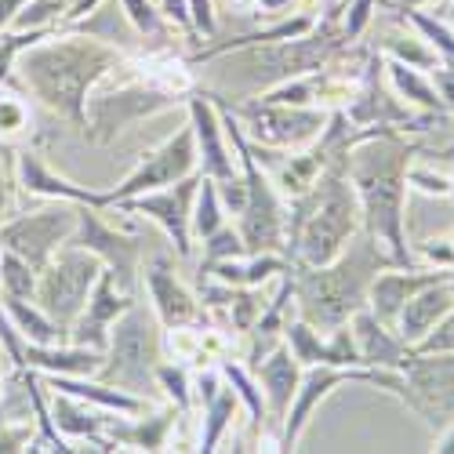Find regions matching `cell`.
Segmentation results:
<instances>
[{
	"instance_id": "cell-12",
	"label": "cell",
	"mask_w": 454,
	"mask_h": 454,
	"mask_svg": "<svg viewBox=\"0 0 454 454\" xmlns=\"http://www.w3.org/2000/svg\"><path fill=\"white\" fill-rule=\"evenodd\" d=\"M204 182V171L185 175L175 185L153 189V193H142V197H128L117 207H128L135 215L153 218L160 230L168 233V240L175 244L178 258H193V200H197V189Z\"/></svg>"
},
{
	"instance_id": "cell-34",
	"label": "cell",
	"mask_w": 454,
	"mask_h": 454,
	"mask_svg": "<svg viewBox=\"0 0 454 454\" xmlns=\"http://www.w3.org/2000/svg\"><path fill=\"white\" fill-rule=\"evenodd\" d=\"M98 4H106V0H66V15H62V22H59V26H66V22H77V19L91 15ZM59 26H55V29H59Z\"/></svg>"
},
{
	"instance_id": "cell-31",
	"label": "cell",
	"mask_w": 454,
	"mask_h": 454,
	"mask_svg": "<svg viewBox=\"0 0 454 454\" xmlns=\"http://www.w3.org/2000/svg\"><path fill=\"white\" fill-rule=\"evenodd\" d=\"M389 77H393V84H396V91L400 95H407L411 102H422V106H440V95H433V88L414 73L407 62H389Z\"/></svg>"
},
{
	"instance_id": "cell-11",
	"label": "cell",
	"mask_w": 454,
	"mask_h": 454,
	"mask_svg": "<svg viewBox=\"0 0 454 454\" xmlns=\"http://www.w3.org/2000/svg\"><path fill=\"white\" fill-rule=\"evenodd\" d=\"M193 171H197V138H193V124H185L160 149L145 153L138 160V168L121 185L106 189V204L117 207L128 197H142V193H153V189L175 185V182H182L185 175H193Z\"/></svg>"
},
{
	"instance_id": "cell-23",
	"label": "cell",
	"mask_w": 454,
	"mask_h": 454,
	"mask_svg": "<svg viewBox=\"0 0 454 454\" xmlns=\"http://www.w3.org/2000/svg\"><path fill=\"white\" fill-rule=\"evenodd\" d=\"M121 8L128 15L135 36H142L153 51H164V44L175 36V22L164 12H157V4H149V0H121Z\"/></svg>"
},
{
	"instance_id": "cell-2",
	"label": "cell",
	"mask_w": 454,
	"mask_h": 454,
	"mask_svg": "<svg viewBox=\"0 0 454 454\" xmlns=\"http://www.w3.org/2000/svg\"><path fill=\"white\" fill-rule=\"evenodd\" d=\"M396 266L393 254H382L371 233L353 237L346 251L327 266H301L291 262V280H294V301L306 324L317 331H334L353 320L367 306V291L378 270Z\"/></svg>"
},
{
	"instance_id": "cell-27",
	"label": "cell",
	"mask_w": 454,
	"mask_h": 454,
	"mask_svg": "<svg viewBox=\"0 0 454 454\" xmlns=\"http://www.w3.org/2000/svg\"><path fill=\"white\" fill-rule=\"evenodd\" d=\"M48 33H51V29H29V33H22V29H0V88H4V84L15 77L19 55H22L29 44L44 41Z\"/></svg>"
},
{
	"instance_id": "cell-10",
	"label": "cell",
	"mask_w": 454,
	"mask_h": 454,
	"mask_svg": "<svg viewBox=\"0 0 454 454\" xmlns=\"http://www.w3.org/2000/svg\"><path fill=\"white\" fill-rule=\"evenodd\" d=\"M66 244L98 254L102 266L113 273V280H117V287H121L124 294L135 291L138 266H142V254H145V240H142V237L117 233L113 225L102 222L98 207L77 204V230H73V237H69Z\"/></svg>"
},
{
	"instance_id": "cell-7",
	"label": "cell",
	"mask_w": 454,
	"mask_h": 454,
	"mask_svg": "<svg viewBox=\"0 0 454 454\" xmlns=\"http://www.w3.org/2000/svg\"><path fill=\"white\" fill-rule=\"evenodd\" d=\"M222 102V95H215ZM225 106V102H222ZM240 121L247 142L262 149H306L309 142L320 138L327 113L320 106H284V102H240V106H225Z\"/></svg>"
},
{
	"instance_id": "cell-4",
	"label": "cell",
	"mask_w": 454,
	"mask_h": 454,
	"mask_svg": "<svg viewBox=\"0 0 454 454\" xmlns=\"http://www.w3.org/2000/svg\"><path fill=\"white\" fill-rule=\"evenodd\" d=\"M407 160H411V145H403L393 131L360 138L349 153V182L360 197L364 225L374 240L389 244L396 266H407V247H403Z\"/></svg>"
},
{
	"instance_id": "cell-33",
	"label": "cell",
	"mask_w": 454,
	"mask_h": 454,
	"mask_svg": "<svg viewBox=\"0 0 454 454\" xmlns=\"http://www.w3.org/2000/svg\"><path fill=\"white\" fill-rule=\"evenodd\" d=\"M8 153H12V145H0V225H4L8 207H12V171L4 164Z\"/></svg>"
},
{
	"instance_id": "cell-32",
	"label": "cell",
	"mask_w": 454,
	"mask_h": 454,
	"mask_svg": "<svg viewBox=\"0 0 454 454\" xmlns=\"http://www.w3.org/2000/svg\"><path fill=\"white\" fill-rule=\"evenodd\" d=\"M189 4V22H193V33L215 36V12H211V0H185Z\"/></svg>"
},
{
	"instance_id": "cell-24",
	"label": "cell",
	"mask_w": 454,
	"mask_h": 454,
	"mask_svg": "<svg viewBox=\"0 0 454 454\" xmlns=\"http://www.w3.org/2000/svg\"><path fill=\"white\" fill-rule=\"evenodd\" d=\"M240 407V400H237V393L233 389H218L207 403H204V433H200V450H215L218 447V440H222V433L230 429V419H233V411Z\"/></svg>"
},
{
	"instance_id": "cell-1",
	"label": "cell",
	"mask_w": 454,
	"mask_h": 454,
	"mask_svg": "<svg viewBox=\"0 0 454 454\" xmlns=\"http://www.w3.org/2000/svg\"><path fill=\"white\" fill-rule=\"evenodd\" d=\"M128 55L106 41L84 33L51 29L44 41L29 44L15 62V81L41 102L59 113L81 135L88 131V98L91 91L117 69Z\"/></svg>"
},
{
	"instance_id": "cell-25",
	"label": "cell",
	"mask_w": 454,
	"mask_h": 454,
	"mask_svg": "<svg viewBox=\"0 0 454 454\" xmlns=\"http://www.w3.org/2000/svg\"><path fill=\"white\" fill-rule=\"evenodd\" d=\"M225 204L218 197V182L204 175L200 189H197V200H193V237L197 240H207L215 230H222L225 225Z\"/></svg>"
},
{
	"instance_id": "cell-8",
	"label": "cell",
	"mask_w": 454,
	"mask_h": 454,
	"mask_svg": "<svg viewBox=\"0 0 454 454\" xmlns=\"http://www.w3.org/2000/svg\"><path fill=\"white\" fill-rule=\"evenodd\" d=\"M396 393L414 414H422L436 433L454 429V356H447V353L433 356V353L411 349Z\"/></svg>"
},
{
	"instance_id": "cell-16",
	"label": "cell",
	"mask_w": 454,
	"mask_h": 454,
	"mask_svg": "<svg viewBox=\"0 0 454 454\" xmlns=\"http://www.w3.org/2000/svg\"><path fill=\"white\" fill-rule=\"evenodd\" d=\"M189 124H193V138H197V164L207 178L215 182H225L233 178V157L225 149V131H222V121L215 113V102L207 91H193L189 95Z\"/></svg>"
},
{
	"instance_id": "cell-35",
	"label": "cell",
	"mask_w": 454,
	"mask_h": 454,
	"mask_svg": "<svg viewBox=\"0 0 454 454\" xmlns=\"http://www.w3.org/2000/svg\"><path fill=\"white\" fill-rule=\"evenodd\" d=\"M22 4H26V0H0V29H12V22H15Z\"/></svg>"
},
{
	"instance_id": "cell-6",
	"label": "cell",
	"mask_w": 454,
	"mask_h": 454,
	"mask_svg": "<svg viewBox=\"0 0 454 454\" xmlns=\"http://www.w3.org/2000/svg\"><path fill=\"white\" fill-rule=\"evenodd\" d=\"M102 273V258L84 251V247H73V244H62L51 262L41 270L36 277V291H33V301L41 306L62 331H69V324L81 317L84 301L95 287Z\"/></svg>"
},
{
	"instance_id": "cell-20",
	"label": "cell",
	"mask_w": 454,
	"mask_h": 454,
	"mask_svg": "<svg viewBox=\"0 0 454 454\" xmlns=\"http://www.w3.org/2000/svg\"><path fill=\"white\" fill-rule=\"evenodd\" d=\"M26 367L41 371V374H69V378H95L106 353L88 349V346H73V342H55V346H29L22 353Z\"/></svg>"
},
{
	"instance_id": "cell-29",
	"label": "cell",
	"mask_w": 454,
	"mask_h": 454,
	"mask_svg": "<svg viewBox=\"0 0 454 454\" xmlns=\"http://www.w3.org/2000/svg\"><path fill=\"white\" fill-rule=\"evenodd\" d=\"M29 128L33 121H29L26 102L12 91H0V145H15Z\"/></svg>"
},
{
	"instance_id": "cell-3",
	"label": "cell",
	"mask_w": 454,
	"mask_h": 454,
	"mask_svg": "<svg viewBox=\"0 0 454 454\" xmlns=\"http://www.w3.org/2000/svg\"><path fill=\"white\" fill-rule=\"evenodd\" d=\"M360 197L349 168H324L313 189L287 204V262L327 266L360 233Z\"/></svg>"
},
{
	"instance_id": "cell-26",
	"label": "cell",
	"mask_w": 454,
	"mask_h": 454,
	"mask_svg": "<svg viewBox=\"0 0 454 454\" xmlns=\"http://www.w3.org/2000/svg\"><path fill=\"white\" fill-rule=\"evenodd\" d=\"M36 277H41V273H36L26 258H19L15 251L0 247V291L12 294V298H33Z\"/></svg>"
},
{
	"instance_id": "cell-18",
	"label": "cell",
	"mask_w": 454,
	"mask_h": 454,
	"mask_svg": "<svg viewBox=\"0 0 454 454\" xmlns=\"http://www.w3.org/2000/svg\"><path fill=\"white\" fill-rule=\"evenodd\" d=\"M349 327H353V338H356V349H360V364L364 367H386V371H393V367L407 364L411 346H403L400 338H393L389 324H382L374 313H367V309L353 313Z\"/></svg>"
},
{
	"instance_id": "cell-19",
	"label": "cell",
	"mask_w": 454,
	"mask_h": 454,
	"mask_svg": "<svg viewBox=\"0 0 454 454\" xmlns=\"http://www.w3.org/2000/svg\"><path fill=\"white\" fill-rule=\"evenodd\" d=\"M254 378H258V386H262V396L270 400L273 422L284 426L287 407H291L294 389H298V378H301V364L291 356L287 346H277L266 360H258V364H254Z\"/></svg>"
},
{
	"instance_id": "cell-5",
	"label": "cell",
	"mask_w": 454,
	"mask_h": 454,
	"mask_svg": "<svg viewBox=\"0 0 454 454\" xmlns=\"http://www.w3.org/2000/svg\"><path fill=\"white\" fill-rule=\"evenodd\" d=\"M160 320L153 313V306H131L117 317L109 331V346H106V360L98 367V382L128 389L135 396H145L157 386V364H160Z\"/></svg>"
},
{
	"instance_id": "cell-22",
	"label": "cell",
	"mask_w": 454,
	"mask_h": 454,
	"mask_svg": "<svg viewBox=\"0 0 454 454\" xmlns=\"http://www.w3.org/2000/svg\"><path fill=\"white\" fill-rule=\"evenodd\" d=\"M0 301H4V309H8V317H12V324H15V331L26 338L29 346H55V342H66V331L36 306L33 298H12V294H4L0 291Z\"/></svg>"
},
{
	"instance_id": "cell-13",
	"label": "cell",
	"mask_w": 454,
	"mask_h": 454,
	"mask_svg": "<svg viewBox=\"0 0 454 454\" xmlns=\"http://www.w3.org/2000/svg\"><path fill=\"white\" fill-rule=\"evenodd\" d=\"M131 301H135V298L124 294V291L117 287V280H113V273L102 266V273H98V280H95V287H91V294H88V301H84L81 317L73 320L69 331H66V342L106 353V346H109V331H113L117 317L131 306Z\"/></svg>"
},
{
	"instance_id": "cell-17",
	"label": "cell",
	"mask_w": 454,
	"mask_h": 454,
	"mask_svg": "<svg viewBox=\"0 0 454 454\" xmlns=\"http://www.w3.org/2000/svg\"><path fill=\"white\" fill-rule=\"evenodd\" d=\"M454 306V294L450 287H443L440 280L436 284H426L422 291H414L407 301H403V309L396 317V327H400V342L403 346H419L422 338L436 327V320H443Z\"/></svg>"
},
{
	"instance_id": "cell-21",
	"label": "cell",
	"mask_w": 454,
	"mask_h": 454,
	"mask_svg": "<svg viewBox=\"0 0 454 454\" xmlns=\"http://www.w3.org/2000/svg\"><path fill=\"white\" fill-rule=\"evenodd\" d=\"M440 277H414V273H382V277H374L371 280V313L382 320V324H396L400 309H403V301L414 294V291H422L426 284H436Z\"/></svg>"
},
{
	"instance_id": "cell-28",
	"label": "cell",
	"mask_w": 454,
	"mask_h": 454,
	"mask_svg": "<svg viewBox=\"0 0 454 454\" xmlns=\"http://www.w3.org/2000/svg\"><path fill=\"white\" fill-rule=\"evenodd\" d=\"M62 15H66V0H26V4L19 8V15H15V22H12V29H22V33L55 29L62 22Z\"/></svg>"
},
{
	"instance_id": "cell-14",
	"label": "cell",
	"mask_w": 454,
	"mask_h": 454,
	"mask_svg": "<svg viewBox=\"0 0 454 454\" xmlns=\"http://www.w3.org/2000/svg\"><path fill=\"white\" fill-rule=\"evenodd\" d=\"M145 277V291H149V306H153L157 320L164 331H178V327H193L200 320V301L197 294L189 291L175 270H171V258L157 254L149 266L142 270Z\"/></svg>"
},
{
	"instance_id": "cell-30",
	"label": "cell",
	"mask_w": 454,
	"mask_h": 454,
	"mask_svg": "<svg viewBox=\"0 0 454 454\" xmlns=\"http://www.w3.org/2000/svg\"><path fill=\"white\" fill-rule=\"evenodd\" d=\"M157 386H164V393H168V400L175 403V411L182 414H189V407H193V389H189V374H185V367L182 364H157Z\"/></svg>"
},
{
	"instance_id": "cell-15",
	"label": "cell",
	"mask_w": 454,
	"mask_h": 454,
	"mask_svg": "<svg viewBox=\"0 0 454 454\" xmlns=\"http://www.w3.org/2000/svg\"><path fill=\"white\" fill-rule=\"evenodd\" d=\"M15 178H19V185L26 189V193H33V197L73 200V204H88V207H98V211L109 207L106 204V193H95V189H88V185H77V182L55 175L48 168V160L36 153V149H29V145H19L15 149Z\"/></svg>"
},
{
	"instance_id": "cell-9",
	"label": "cell",
	"mask_w": 454,
	"mask_h": 454,
	"mask_svg": "<svg viewBox=\"0 0 454 454\" xmlns=\"http://www.w3.org/2000/svg\"><path fill=\"white\" fill-rule=\"evenodd\" d=\"M73 230H77V204L51 200L41 211L4 218V225H0V247L15 251L19 258H26L29 266L41 273L51 262V254L73 237Z\"/></svg>"
},
{
	"instance_id": "cell-36",
	"label": "cell",
	"mask_w": 454,
	"mask_h": 454,
	"mask_svg": "<svg viewBox=\"0 0 454 454\" xmlns=\"http://www.w3.org/2000/svg\"><path fill=\"white\" fill-rule=\"evenodd\" d=\"M407 4H419V0H407Z\"/></svg>"
}]
</instances>
